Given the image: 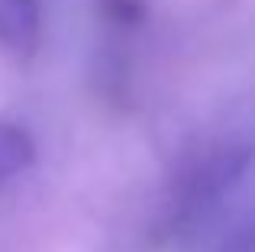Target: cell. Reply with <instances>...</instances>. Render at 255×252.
<instances>
[{"mask_svg":"<svg viewBox=\"0 0 255 252\" xmlns=\"http://www.w3.org/2000/svg\"><path fill=\"white\" fill-rule=\"evenodd\" d=\"M32 162V139L23 126L0 120V188L26 171Z\"/></svg>","mask_w":255,"mask_h":252,"instance_id":"cell-2","label":"cell"},{"mask_svg":"<svg viewBox=\"0 0 255 252\" xmlns=\"http://www.w3.org/2000/svg\"><path fill=\"white\" fill-rule=\"evenodd\" d=\"M42 39V0H0V49L13 58L36 55Z\"/></svg>","mask_w":255,"mask_h":252,"instance_id":"cell-1","label":"cell"}]
</instances>
